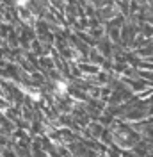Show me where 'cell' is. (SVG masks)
<instances>
[{
  "instance_id": "6da1fadb",
  "label": "cell",
  "mask_w": 153,
  "mask_h": 157,
  "mask_svg": "<svg viewBox=\"0 0 153 157\" xmlns=\"http://www.w3.org/2000/svg\"><path fill=\"white\" fill-rule=\"evenodd\" d=\"M57 89L62 91V93H66V84H64V82H57Z\"/></svg>"
}]
</instances>
